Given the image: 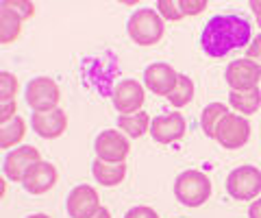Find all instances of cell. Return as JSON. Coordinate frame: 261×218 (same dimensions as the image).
I'll use <instances>...</instances> for the list:
<instances>
[{"mask_svg": "<svg viewBox=\"0 0 261 218\" xmlns=\"http://www.w3.org/2000/svg\"><path fill=\"white\" fill-rule=\"evenodd\" d=\"M92 175L96 183L105 185V188H113V185H120L126 177V161L124 164H111V161H102L96 159L92 166Z\"/></svg>", "mask_w": 261, "mask_h": 218, "instance_id": "obj_16", "label": "cell"}, {"mask_svg": "<svg viewBox=\"0 0 261 218\" xmlns=\"http://www.w3.org/2000/svg\"><path fill=\"white\" fill-rule=\"evenodd\" d=\"M154 7H157V13L166 22H178L183 18L181 9H178V3H174V0H157Z\"/></svg>", "mask_w": 261, "mask_h": 218, "instance_id": "obj_24", "label": "cell"}, {"mask_svg": "<svg viewBox=\"0 0 261 218\" xmlns=\"http://www.w3.org/2000/svg\"><path fill=\"white\" fill-rule=\"evenodd\" d=\"M178 9L185 15H200L207 9V0H178Z\"/></svg>", "mask_w": 261, "mask_h": 218, "instance_id": "obj_25", "label": "cell"}, {"mask_svg": "<svg viewBox=\"0 0 261 218\" xmlns=\"http://www.w3.org/2000/svg\"><path fill=\"white\" fill-rule=\"evenodd\" d=\"M246 59H250L261 70V35H255L246 46Z\"/></svg>", "mask_w": 261, "mask_h": 218, "instance_id": "obj_27", "label": "cell"}, {"mask_svg": "<svg viewBox=\"0 0 261 218\" xmlns=\"http://www.w3.org/2000/svg\"><path fill=\"white\" fill-rule=\"evenodd\" d=\"M178 72L170 63H150L144 70V87L157 96H170V92L176 87Z\"/></svg>", "mask_w": 261, "mask_h": 218, "instance_id": "obj_14", "label": "cell"}, {"mask_svg": "<svg viewBox=\"0 0 261 218\" xmlns=\"http://www.w3.org/2000/svg\"><path fill=\"white\" fill-rule=\"evenodd\" d=\"M216 140L222 149L228 151H235V149H242L244 144L250 140V123L246 116H240V114H228L222 118V123L218 125V131H216Z\"/></svg>", "mask_w": 261, "mask_h": 218, "instance_id": "obj_7", "label": "cell"}, {"mask_svg": "<svg viewBox=\"0 0 261 218\" xmlns=\"http://www.w3.org/2000/svg\"><path fill=\"white\" fill-rule=\"evenodd\" d=\"M185 131H187L185 118H183V114H178V111H170V114L157 116V118H152V123H150V138L159 144L178 142L185 135Z\"/></svg>", "mask_w": 261, "mask_h": 218, "instance_id": "obj_13", "label": "cell"}, {"mask_svg": "<svg viewBox=\"0 0 261 218\" xmlns=\"http://www.w3.org/2000/svg\"><path fill=\"white\" fill-rule=\"evenodd\" d=\"M96 159L111 161V164H124L126 157L130 155V140L122 131L105 129L96 135Z\"/></svg>", "mask_w": 261, "mask_h": 218, "instance_id": "obj_6", "label": "cell"}, {"mask_svg": "<svg viewBox=\"0 0 261 218\" xmlns=\"http://www.w3.org/2000/svg\"><path fill=\"white\" fill-rule=\"evenodd\" d=\"M228 105L238 114H244V116L257 114L261 107V90L255 87V90H248V92H231L228 94Z\"/></svg>", "mask_w": 261, "mask_h": 218, "instance_id": "obj_19", "label": "cell"}, {"mask_svg": "<svg viewBox=\"0 0 261 218\" xmlns=\"http://www.w3.org/2000/svg\"><path fill=\"white\" fill-rule=\"evenodd\" d=\"M113 107L120 111V116L137 114L142 111L146 103V90L140 81L135 79H122L120 83L113 87Z\"/></svg>", "mask_w": 261, "mask_h": 218, "instance_id": "obj_9", "label": "cell"}, {"mask_svg": "<svg viewBox=\"0 0 261 218\" xmlns=\"http://www.w3.org/2000/svg\"><path fill=\"white\" fill-rule=\"evenodd\" d=\"M224 185L235 201H252L261 192V173L255 166H240L228 173Z\"/></svg>", "mask_w": 261, "mask_h": 218, "instance_id": "obj_5", "label": "cell"}, {"mask_svg": "<svg viewBox=\"0 0 261 218\" xmlns=\"http://www.w3.org/2000/svg\"><path fill=\"white\" fill-rule=\"evenodd\" d=\"M252 24L235 13L214 15L200 33V48L209 57H226L231 51H238L250 44Z\"/></svg>", "mask_w": 261, "mask_h": 218, "instance_id": "obj_1", "label": "cell"}, {"mask_svg": "<svg viewBox=\"0 0 261 218\" xmlns=\"http://www.w3.org/2000/svg\"><path fill=\"white\" fill-rule=\"evenodd\" d=\"M150 123L146 111H137V114H126L118 118V131H122L130 140L142 138L144 133H150Z\"/></svg>", "mask_w": 261, "mask_h": 218, "instance_id": "obj_18", "label": "cell"}, {"mask_svg": "<svg viewBox=\"0 0 261 218\" xmlns=\"http://www.w3.org/2000/svg\"><path fill=\"white\" fill-rule=\"evenodd\" d=\"M24 101L33 111H50L59 107L61 87L50 77H35L27 83Z\"/></svg>", "mask_w": 261, "mask_h": 218, "instance_id": "obj_4", "label": "cell"}, {"mask_svg": "<svg viewBox=\"0 0 261 218\" xmlns=\"http://www.w3.org/2000/svg\"><path fill=\"white\" fill-rule=\"evenodd\" d=\"M92 218H111V212H109L107 207H100V209H98V212H96Z\"/></svg>", "mask_w": 261, "mask_h": 218, "instance_id": "obj_31", "label": "cell"}, {"mask_svg": "<svg viewBox=\"0 0 261 218\" xmlns=\"http://www.w3.org/2000/svg\"><path fill=\"white\" fill-rule=\"evenodd\" d=\"M174 197L185 207H200L211 197V181L200 171H183L174 181Z\"/></svg>", "mask_w": 261, "mask_h": 218, "instance_id": "obj_3", "label": "cell"}, {"mask_svg": "<svg viewBox=\"0 0 261 218\" xmlns=\"http://www.w3.org/2000/svg\"><path fill=\"white\" fill-rule=\"evenodd\" d=\"M194 81L187 77V75H178V81H176V87L168 96V103L172 105L174 109H181V107H187L192 101H194Z\"/></svg>", "mask_w": 261, "mask_h": 218, "instance_id": "obj_22", "label": "cell"}, {"mask_svg": "<svg viewBox=\"0 0 261 218\" xmlns=\"http://www.w3.org/2000/svg\"><path fill=\"white\" fill-rule=\"evenodd\" d=\"M224 79L231 92H248V90H255L259 87V81H261V70L252 63L250 59H235L226 66L224 70Z\"/></svg>", "mask_w": 261, "mask_h": 218, "instance_id": "obj_10", "label": "cell"}, {"mask_svg": "<svg viewBox=\"0 0 261 218\" xmlns=\"http://www.w3.org/2000/svg\"><path fill=\"white\" fill-rule=\"evenodd\" d=\"M126 33L137 46H154L166 35L163 18L154 9H137L126 22Z\"/></svg>", "mask_w": 261, "mask_h": 218, "instance_id": "obj_2", "label": "cell"}, {"mask_svg": "<svg viewBox=\"0 0 261 218\" xmlns=\"http://www.w3.org/2000/svg\"><path fill=\"white\" fill-rule=\"evenodd\" d=\"M124 218H159V214L154 212L152 207H146V205H137L133 209H128L124 214Z\"/></svg>", "mask_w": 261, "mask_h": 218, "instance_id": "obj_29", "label": "cell"}, {"mask_svg": "<svg viewBox=\"0 0 261 218\" xmlns=\"http://www.w3.org/2000/svg\"><path fill=\"white\" fill-rule=\"evenodd\" d=\"M18 116V105L15 101H0V125H7Z\"/></svg>", "mask_w": 261, "mask_h": 218, "instance_id": "obj_28", "label": "cell"}, {"mask_svg": "<svg viewBox=\"0 0 261 218\" xmlns=\"http://www.w3.org/2000/svg\"><path fill=\"white\" fill-rule=\"evenodd\" d=\"M27 218H50V216H48V214H31Z\"/></svg>", "mask_w": 261, "mask_h": 218, "instance_id": "obj_32", "label": "cell"}, {"mask_svg": "<svg viewBox=\"0 0 261 218\" xmlns=\"http://www.w3.org/2000/svg\"><path fill=\"white\" fill-rule=\"evenodd\" d=\"M37 161H42L39 151L35 147H31V144H22V147L7 153L5 164H3V173H5V177L9 181L22 183L24 177H27V173L37 164Z\"/></svg>", "mask_w": 261, "mask_h": 218, "instance_id": "obj_8", "label": "cell"}, {"mask_svg": "<svg viewBox=\"0 0 261 218\" xmlns=\"http://www.w3.org/2000/svg\"><path fill=\"white\" fill-rule=\"evenodd\" d=\"M7 5H9L18 15H22L24 20H29V18L35 15V5L27 3V0H7Z\"/></svg>", "mask_w": 261, "mask_h": 218, "instance_id": "obj_26", "label": "cell"}, {"mask_svg": "<svg viewBox=\"0 0 261 218\" xmlns=\"http://www.w3.org/2000/svg\"><path fill=\"white\" fill-rule=\"evenodd\" d=\"M100 207V197L92 185H76L65 199V209L70 218H92Z\"/></svg>", "mask_w": 261, "mask_h": 218, "instance_id": "obj_11", "label": "cell"}, {"mask_svg": "<svg viewBox=\"0 0 261 218\" xmlns=\"http://www.w3.org/2000/svg\"><path fill=\"white\" fill-rule=\"evenodd\" d=\"M22 24H24L22 15H18L9 5L3 3V7H0V44L5 46L13 44L22 35Z\"/></svg>", "mask_w": 261, "mask_h": 218, "instance_id": "obj_17", "label": "cell"}, {"mask_svg": "<svg viewBox=\"0 0 261 218\" xmlns=\"http://www.w3.org/2000/svg\"><path fill=\"white\" fill-rule=\"evenodd\" d=\"M20 92V81L11 72H0V101H15Z\"/></svg>", "mask_w": 261, "mask_h": 218, "instance_id": "obj_23", "label": "cell"}, {"mask_svg": "<svg viewBox=\"0 0 261 218\" xmlns=\"http://www.w3.org/2000/svg\"><path fill=\"white\" fill-rule=\"evenodd\" d=\"M24 135H27V123L20 116H15L11 123L0 127V149L9 151L13 147H18L24 140Z\"/></svg>", "mask_w": 261, "mask_h": 218, "instance_id": "obj_21", "label": "cell"}, {"mask_svg": "<svg viewBox=\"0 0 261 218\" xmlns=\"http://www.w3.org/2000/svg\"><path fill=\"white\" fill-rule=\"evenodd\" d=\"M57 181H59V173H57L55 164H50V161H37L35 166L31 168V171L27 173V177H24V190L29 192V195H46V192H50Z\"/></svg>", "mask_w": 261, "mask_h": 218, "instance_id": "obj_15", "label": "cell"}, {"mask_svg": "<svg viewBox=\"0 0 261 218\" xmlns=\"http://www.w3.org/2000/svg\"><path fill=\"white\" fill-rule=\"evenodd\" d=\"M257 27L261 29V15H257Z\"/></svg>", "mask_w": 261, "mask_h": 218, "instance_id": "obj_33", "label": "cell"}, {"mask_svg": "<svg viewBox=\"0 0 261 218\" xmlns=\"http://www.w3.org/2000/svg\"><path fill=\"white\" fill-rule=\"evenodd\" d=\"M31 129L44 140H57L68 129V114L61 107L50 109V111H33Z\"/></svg>", "mask_w": 261, "mask_h": 218, "instance_id": "obj_12", "label": "cell"}, {"mask_svg": "<svg viewBox=\"0 0 261 218\" xmlns=\"http://www.w3.org/2000/svg\"><path fill=\"white\" fill-rule=\"evenodd\" d=\"M248 218H261V197L255 199L248 207Z\"/></svg>", "mask_w": 261, "mask_h": 218, "instance_id": "obj_30", "label": "cell"}, {"mask_svg": "<svg viewBox=\"0 0 261 218\" xmlns=\"http://www.w3.org/2000/svg\"><path fill=\"white\" fill-rule=\"evenodd\" d=\"M228 114V107L224 103H209L200 114V127L205 131L207 138H214L216 140V131H218V125L222 123V118Z\"/></svg>", "mask_w": 261, "mask_h": 218, "instance_id": "obj_20", "label": "cell"}]
</instances>
